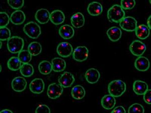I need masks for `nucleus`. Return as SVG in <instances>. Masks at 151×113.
Masks as SVG:
<instances>
[{"instance_id": "obj_27", "label": "nucleus", "mask_w": 151, "mask_h": 113, "mask_svg": "<svg viewBox=\"0 0 151 113\" xmlns=\"http://www.w3.org/2000/svg\"><path fill=\"white\" fill-rule=\"evenodd\" d=\"M38 70L40 73L43 75H47L52 70V63L47 60H43L38 65Z\"/></svg>"}, {"instance_id": "obj_2", "label": "nucleus", "mask_w": 151, "mask_h": 113, "mask_svg": "<svg viewBox=\"0 0 151 113\" xmlns=\"http://www.w3.org/2000/svg\"><path fill=\"white\" fill-rule=\"evenodd\" d=\"M125 12L120 5H114L107 11V18L110 22H120L125 17Z\"/></svg>"}, {"instance_id": "obj_36", "label": "nucleus", "mask_w": 151, "mask_h": 113, "mask_svg": "<svg viewBox=\"0 0 151 113\" xmlns=\"http://www.w3.org/2000/svg\"><path fill=\"white\" fill-rule=\"evenodd\" d=\"M134 0H122L120 2V6L124 10H131L136 6Z\"/></svg>"}, {"instance_id": "obj_3", "label": "nucleus", "mask_w": 151, "mask_h": 113, "mask_svg": "<svg viewBox=\"0 0 151 113\" xmlns=\"http://www.w3.org/2000/svg\"><path fill=\"white\" fill-rule=\"evenodd\" d=\"M24 41L22 38L18 36H13L7 41V48L10 53H19L23 50Z\"/></svg>"}, {"instance_id": "obj_35", "label": "nucleus", "mask_w": 151, "mask_h": 113, "mask_svg": "<svg viewBox=\"0 0 151 113\" xmlns=\"http://www.w3.org/2000/svg\"><path fill=\"white\" fill-rule=\"evenodd\" d=\"M7 2L12 9L17 10L22 8L24 4L23 0H8Z\"/></svg>"}, {"instance_id": "obj_40", "label": "nucleus", "mask_w": 151, "mask_h": 113, "mask_svg": "<svg viewBox=\"0 0 151 113\" xmlns=\"http://www.w3.org/2000/svg\"><path fill=\"white\" fill-rule=\"evenodd\" d=\"M147 26L151 30V15L150 16L147 20Z\"/></svg>"}, {"instance_id": "obj_24", "label": "nucleus", "mask_w": 151, "mask_h": 113, "mask_svg": "<svg viewBox=\"0 0 151 113\" xmlns=\"http://www.w3.org/2000/svg\"><path fill=\"white\" fill-rule=\"evenodd\" d=\"M135 33L139 39H146L150 34V29L146 25L140 24L136 28Z\"/></svg>"}, {"instance_id": "obj_31", "label": "nucleus", "mask_w": 151, "mask_h": 113, "mask_svg": "<svg viewBox=\"0 0 151 113\" xmlns=\"http://www.w3.org/2000/svg\"><path fill=\"white\" fill-rule=\"evenodd\" d=\"M32 55L28 50H23L18 53V57L23 64H29L32 59Z\"/></svg>"}, {"instance_id": "obj_21", "label": "nucleus", "mask_w": 151, "mask_h": 113, "mask_svg": "<svg viewBox=\"0 0 151 113\" xmlns=\"http://www.w3.org/2000/svg\"><path fill=\"white\" fill-rule=\"evenodd\" d=\"M107 35L109 39L112 42H116L120 39L122 36L121 29L116 26H113L107 30Z\"/></svg>"}, {"instance_id": "obj_7", "label": "nucleus", "mask_w": 151, "mask_h": 113, "mask_svg": "<svg viewBox=\"0 0 151 113\" xmlns=\"http://www.w3.org/2000/svg\"><path fill=\"white\" fill-rule=\"evenodd\" d=\"M89 55V50L86 46H80L74 49L73 52V57L76 61L84 62L87 60Z\"/></svg>"}, {"instance_id": "obj_13", "label": "nucleus", "mask_w": 151, "mask_h": 113, "mask_svg": "<svg viewBox=\"0 0 151 113\" xmlns=\"http://www.w3.org/2000/svg\"><path fill=\"white\" fill-rule=\"evenodd\" d=\"M85 77L88 82L90 84H94L99 80L100 74L97 69L91 68L86 71Z\"/></svg>"}, {"instance_id": "obj_25", "label": "nucleus", "mask_w": 151, "mask_h": 113, "mask_svg": "<svg viewBox=\"0 0 151 113\" xmlns=\"http://www.w3.org/2000/svg\"><path fill=\"white\" fill-rule=\"evenodd\" d=\"M52 70L55 72H62L66 68V62L65 61L60 57L53 58L52 60Z\"/></svg>"}, {"instance_id": "obj_44", "label": "nucleus", "mask_w": 151, "mask_h": 113, "mask_svg": "<svg viewBox=\"0 0 151 113\" xmlns=\"http://www.w3.org/2000/svg\"><path fill=\"white\" fill-rule=\"evenodd\" d=\"M149 2H150V3L151 4V0H150V1Z\"/></svg>"}, {"instance_id": "obj_41", "label": "nucleus", "mask_w": 151, "mask_h": 113, "mask_svg": "<svg viewBox=\"0 0 151 113\" xmlns=\"http://www.w3.org/2000/svg\"><path fill=\"white\" fill-rule=\"evenodd\" d=\"M0 113H13V112L9 109H4L0 112Z\"/></svg>"}, {"instance_id": "obj_39", "label": "nucleus", "mask_w": 151, "mask_h": 113, "mask_svg": "<svg viewBox=\"0 0 151 113\" xmlns=\"http://www.w3.org/2000/svg\"><path fill=\"white\" fill-rule=\"evenodd\" d=\"M111 113H127L124 107L119 106L114 108Z\"/></svg>"}, {"instance_id": "obj_32", "label": "nucleus", "mask_w": 151, "mask_h": 113, "mask_svg": "<svg viewBox=\"0 0 151 113\" xmlns=\"http://www.w3.org/2000/svg\"><path fill=\"white\" fill-rule=\"evenodd\" d=\"M144 107L139 103H134L129 107L128 113H144Z\"/></svg>"}, {"instance_id": "obj_22", "label": "nucleus", "mask_w": 151, "mask_h": 113, "mask_svg": "<svg viewBox=\"0 0 151 113\" xmlns=\"http://www.w3.org/2000/svg\"><path fill=\"white\" fill-rule=\"evenodd\" d=\"M88 13L92 16H97L103 12V6L97 2H93L90 3L87 7Z\"/></svg>"}, {"instance_id": "obj_15", "label": "nucleus", "mask_w": 151, "mask_h": 113, "mask_svg": "<svg viewBox=\"0 0 151 113\" xmlns=\"http://www.w3.org/2000/svg\"><path fill=\"white\" fill-rule=\"evenodd\" d=\"M58 33L64 39H71L75 35V30L72 26L65 24L61 26L58 30Z\"/></svg>"}, {"instance_id": "obj_30", "label": "nucleus", "mask_w": 151, "mask_h": 113, "mask_svg": "<svg viewBox=\"0 0 151 113\" xmlns=\"http://www.w3.org/2000/svg\"><path fill=\"white\" fill-rule=\"evenodd\" d=\"M20 72L24 77H29L34 74L35 69L31 64H23L21 67Z\"/></svg>"}, {"instance_id": "obj_37", "label": "nucleus", "mask_w": 151, "mask_h": 113, "mask_svg": "<svg viewBox=\"0 0 151 113\" xmlns=\"http://www.w3.org/2000/svg\"><path fill=\"white\" fill-rule=\"evenodd\" d=\"M35 113H51L50 109L46 104H40L36 108Z\"/></svg>"}, {"instance_id": "obj_43", "label": "nucleus", "mask_w": 151, "mask_h": 113, "mask_svg": "<svg viewBox=\"0 0 151 113\" xmlns=\"http://www.w3.org/2000/svg\"><path fill=\"white\" fill-rule=\"evenodd\" d=\"M1 46H0V48H2V41H1Z\"/></svg>"}, {"instance_id": "obj_14", "label": "nucleus", "mask_w": 151, "mask_h": 113, "mask_svg": "<svg viewBox=\"0 0 151 113\" xmlns=\"http://www.w3.org/2000/svg\"><path fill=\"white\" fill-rule=\"evenodd\" d=\"M134 67L136 69L140 72H146L149 69L150 62L148 58L141 56L138 57L134 62Z\"/></svg>"}, {"instance_id": "obj_8", "label": "nucleus", "mask_w": 151, "mask_h": 113, "mask_svg": "<svg viewBox=\"0 0 151 113\" xmlns=\"http://www.w3.org/2000/svg\"><path fill=\"white\" fill-rule=\"evenodd\" d=\"M63 91V87L60 84L52 83L48 86L47 94L50 99H56L60 97Z\"/></svg>"}, {"instance_id": "obj_10", "label": "nucleus", "mask_w": 151, "mask_h": 113, "mask_svg": "<svg viewBox=\"0 0 151 113\" xmlns=\"http://www.w3.org/2000/svg\"><path fill=\"white\" fill-rule=\"evenodd\" d=\"M75 81L74 75L70 72H65L58 78V84L63 87L67 88L72 86Z\"/></svg>"}, {"instance_id": "obj_11", "label": "nucleus", "mask_w": 151, "mask_h": 113, "mask_svg": "<svg viewBox=\"0 0 151 113\" xmlns=\"http://www.w3.org/2000/svg\"><path fill=\"white\" fill-rule=\"evenodd\" d=\"M45 82L42 79H35L29 84V89L35 94H40L45 89Z\"/></svg>"}, {"instance_id": "obj_6", "label": "nucleus", "mask_w": 151, "mask_h": 113, "mask_svg": "<svg viewBox=\"0 0 151 113\" xmlns=\"http://www.w3.org/2000/svg\"><path fill=\"white\" fill-rule=\"evenodd\" d=\"M147 49V46L144 43L139 40L132 41L129 46V50L133 55L136 56H142Z\"/></svg>"}, {"instance_id": "obj_18", "label": "nucleus", "mask_w": 151, "mask_h": 113, "mask_svg": "<svg viewBox=\"0 0 151 113\" xmlns=\"http://www.w3.org/2000/svg\"><path fill=\"white\" fill-rule=\"evenodd\" d=\"M85 22L84 16L81 12H77L70 18V23L72 26L78 29L84 26Z\"/></svg>"}, {"instance_id": "obj_33", "label": "nucleus", "mask_w": 151, "mask_h": 113, "mask_svg": "<svg viewBox=\"0 0 151 113\" xmlns=\"http://www.w3.org/2000/svg\"><path fill=\"white\" fill-rule=\"evenodd\" d=\"M11 31L10 29L7 28L5 27L0 28V40L1 41H6L10 38Z\"/></svg>"}, {"instance_id": "obj_38", "label": "nucleus", "mask_w": 151, "mask_h": 113, "mask_svg": "<svg viewBox=\"0 0 151 113\" xmlns=\"http://www.w3.org/2000/svg\"><path fill=\"white\" fill-rule=\"evenodd\" d=\"M145 102L148 104H151V89H149L143 95Z\"/></svg>"}, {"instance_id": "obj_28", "label": "nucleus", "mask_w": 151, "mask_h": 113, "mask_svg": "<svg viewBox=\"0 0 151 113\" xmlns=\"http://www.w3.org/2000/svg\"><path fill=\"white\" fill-rule=\"evenodd\" d=\"M21 62L18 57L13 56L9 59L7 62V67L9 69L12 71H17L20 69Z\"/></svg>"}, {"instance_id": "obj_29", "label": "nucleus", "mask_w": 151, "mask_h": 113, "mask_svg": "<svg viewBox=\"0 0 151 113\" xmlns=\"http://www.w3.org/2000/svg\"><path fill=\"white\" fill-rule=\"evenodd\" d=\"M42 46L38 42H32L29 44L28 46V51L32 56H37L41 53L42 51Z\"/></svg>"}, {"instance_id": "obj_19", "label": "nucleus", "mask_w": 151, "mask_h": 113, "mask_svg": "<svg viewBox=\"0 0 151 113\" xmlns=\"http://www.w3.org/2000/svg\"><path fill=\"white\" fill-rule=\"evenodd\" d=\"M65 20V16L62 11L57 10L50 13V20L53 24L58 25L63 24Z\"/></svg>"}, {"instance_id": "obj_17", "label": "nucleus", "mask_w": 151, "mask_h": 113, "mask_svg": "<svg viewBox=\"0 0 151 113\" xmlns=\"http://www.w3.org/2000/svg\"><path fill=\"white\" fill-rule=\"evenodd\" d=\"M26 20V16L22 11L16 10L11 15L10 21L15 25L22 24Z\"/></svg>"}, {"instance_id": "obj_34", "label": "nucleus", "mask_w": 151, "mask_h": 113, "mask_svg": "<svg viewBox=\"0 0 151 113\" xmlns=\"http://www.w3.org/2000/svg\"><path fill=\"white\" fill-rule=\"evenodd\" d=\"M10 17L6 12H0V28L5 27L9 24Z\"/></svg>"}, {"instance_id": "obj_16", "label": "nucleus", "mask_w": 151, "mask_h": 113, "mask_svg": "<svg viewBox=\"0 0 151 113\" xmlns=\"http://www.w3.org/2000/svg\"><path fill=\"white\" fill-rule=\"evenodd\" d=\"M50 13L47 9H40L36 12L35 18L40 24H45L50 20Z\"/></svg>"}, {"instance_id": "obj_20", "label": "nucleus", "mask_w": 151, "mask_h": 113, "mask_svg": "<svg viewBox=\"0 0 151 113\" xmlns=\"http://www.w3.org/2000/svg\"><path fill=\"white\" fill-rule=\"evenodd\" d=\"M133 91L137 95H144L148 89V85L146 82L137 80L133 84Z\"/></svg>"}, {"instance_id": "obj_5", "label": "nucleus", "mask_w": 151, "mask_h": 113, "mask_svg": "<svg viewBox=\"0 0 151 113\" xmlns=\"http://www.w3.org/2000/svg\"><path fill=\"white\" fill-rule=\"evenodd\" d=\"M137 21L134 18L127 16L123 18L119 22V26L122 29L127 32L135 31L137 26Z\"/></svg>"}, {"instance_id": "obj_1", "label": "nucleus", "mask_w": 151, "mask_h": 113, "mask_svg": "<svg viewBox=\"0 0 151 113\" xmlns=\"http://www.w3.org/2000/svg\"><path fill=\"white\" fill-rule=\"evenodd\" d=\"M127 89V85L124 81L120 79H116L111 81L108 86V92L109 94L115 98L120 97L125 93Z\"/></svg>"}, {"instance_id": "obj_23", "label": "nucleus", "mask_w": 151, "mask_h": 113, "mask_svg": "<svg viewBox=\"0 0 151 113\" xmlns=\"http://www.w3.org/2000/svg\"><path fill=\"white\" fill-rule=\"evenodd\" d=\"M101 104L102 107L106 110H111L115 107L116 99L115 97L110 94L105 95L102 98Z\"/></svg>"}, {"instance_id": "obj_4", "label": "nucleus", "mask_w": 151, "mask_h": 113, "mask_svg": "<svg viewBox=\"0 0 151 113\" xmlns=\"http://www.w3.org/2000/svg\"><path fill=\"white\" fill-rule=\"evenodd\" d=\"M23 31L29 37L35 39L39 37L41 33L40 25L33 21L26 23L23 27Z\"/></svg>"}, {"instance_id": "obj_12", "label": "nucleus", "mask_w": 151, "mask_h": 113, "mask_svg": "<svg viewBox=\"0 0 151 113\" xmlns=\"http://www.w3.org/2000/svg\"><path fill=\"white\" fill-rule=\"evenodd\" d=\"M27 82L23 77H16L12 80L11 82L12 89L16 92H22L26 89Z\"/></svg>"}, {"instance_id": "obj_42", "label": "nucleus", "mask_w": 151, "mask_h": 113, "mask_svg": "<svg viewBox=\"0 0 151 113\" xmlns=\"http://www.w3.org/2000/svg\"><path fill=\"white\" fill-rule=\"evenodd\" d=\"M0 68H1V69H0V72H2V65H0Z\"/></svg>"}, {"instance_id": "obj_9", "label": "nucleus", "mask_w": 151, "mask_h": 113, "mask_svg": "<svg viewBox=\"0 0 151 113\" xmlns=\"http://www.w3.org/2000/svg\"><path fill=\"white\" fill-rule=\"evenodd\" d=\"M57 52L58 55L64 58L68 57L73 54V48L70 43L67 42H63L58 45Z\"/></svg>"}, {"instance_id": "obj_26", "label": "nucleus", "mask_w": 151, "mask_h": 113, "mask_svg": "<svg viewBox=\"0 0 151 113\" xmlns=\"http://www.w3.org/2000/svg\"><path fill=\"white\" fill-rule=\"evenodd\" d=\"M86 91L84 87L81 85H76L73 87L71 91V95L76 99H81L84 98Z\"/></svg>"}]
</instances>
